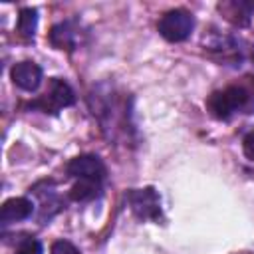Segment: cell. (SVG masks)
I'll list each match as a JSON object with an SVG mask.
<instances>
[{
    "instance_id": "cell-1",
    "label": "cell",
    "mask_w": 254,
    "mask_h": 254,
    "mask_svg": "<svg viewBox=\"0 0 254 254\" xmlns=\"http://www.w3.org/2000/svg\"><path fill=\"white\" fill-rule=\"evenodd\" d=\"M208 109L216 119H230L238 113L254 111V77L226 85L208 97Z\"/></svg>"
},
{
    "instance_id": "cell-2",
    "label": "cell",
    "mask_w": 254,
    "mask_h": 254,
    "mask_svg": "<svg viewBox=\"0 0 254 254\" xmlns=\"http://www.w3.org/2000/svg\"><path fill=\"white\" fill-rule=\"evenodd\" d=\"M73 101H75V93L69 87V83L60 79V77H54V79H50V85H48L46 93L40 95L38 99L30 101V107L56 115L60 109L73 105Z\"/></svg>"
},
{
    "instance_id": "cell-3",
    "label": "cell",
    "mask_w": 254,
    "mask_h": 254,
    "mask_svg": "<svg viewBox=\"0 0 254 254\" xmlns=\"http://www.w3.org/2000/svg\"><path fill=\"white\" fill-rule=\"evenodd\" d=\"M194 28V20H192V14L183 10V8H175V10H169L161 16L159 24H157V30L159 34L167 40V42H183L190 36Z\"/></svg>"
},
{
    "instance_id": "cell-4",
    "label": "cell",
    "mask_w": 254,
    "mask_h": 254,
    "mask_svg": "<svg viewBox=\"0 0 254 254\" xmlns=\"http://www.w3.org/2000/svg\"><path fill=\"white\" fill-rule=\"evenodd\" d=\"M65 173L79 183H91L101 187L105 179V165L97 155H79L67 163Z\"/></svg>"
},
{
    "instance_id": "cell-5",
    "label": "cell",
    "mask_w": 254,
    "mask_h": 254,
    "mask_svg": "<svg viewBox=\"0 0 254 254\" xmlns=\"http://www.w3.org/2000/svg\"><path fill=\"white\" fill-rule=\"evenodd\" d=\"M127 202H129L133 214L141 220H159L161 218V198L153 187L129 190Z\"/></svg>"
},
{
    "instance_id": "cell-6",
    "label": "cell",
    "mask_w": 254,
    "mask_h": 254,
    "mask_svg": "<svg viewBox=\"0 0 254 254\" xmlns=\"http://www.w3.org/2000/svg\"><path fill=\"white\" fill-rule=\"evenodd\" d=\"M204 48L226 64L240 65L244 62V48H240V40L234 36L212 34L210 38H204Z\"/></svg>"
},
{
    "instance_id": "cell-7",
    "label": "cell",
    "mask_w": 254,
    "mask_h": 254,
    "mask_svg": "<svg viewBox=\"0 0 254 254\" xmlns=\"http://www.w3.org/2000/svg\"><path fill=\"white\" fill-rule=\"evenodd\" d=\"M50 44L58 50H75L79 44V26L75 20H64L50 30Z\"/></svg>"
},
{
    "instance_id": "cell-8",
    "label": "cell",
    "mask_w": 254,
    "mask_h": 254,
    "mask_svg": "<svg viewBox=\"0 0 254 254\" xmlns=\"http://www.w3.org/2000/svg\"><path fill=\"white\" fill-rule=\"evenodd\" d=\"M10 77L14 81V85H18L24 91H36L42 83V67L36 62H18L12 71Z\"/></svg>"
},
{
    "instance_id": "cell-9",
    "label": "cell",
    "mask_w": 254,
    "mask_h": 254,
    "mask_svg": "<svg viewBox=\"0 0 254 254\" xmlns=\"http://www.w3.org/2000/svg\"><path fill=\"white\" fill-rule=\"evenodd\" d=\"M32 212H34V202L30 198L16 196L2 204L0 220H2V224H12V222L26 220L28 216H32Z\"/></svg>"
},
{
    "instance_id": "cell-10",
    "label": "cell",
    "mask_w": 254,
    "mask_h": 254,
    "mask_svg": "<svg viewBox=\"0 0 254 254\" xmlns=\"http://www.w3.org/2000/svg\"><path fill=\"white\" fill-rule=\"evenodd\" d=\"M38 28V12L34 8H22L18 14V24L16 30L22 38H34Z\"/></svg>"
},
{
    "instance_id": "cell-11",
    "label": "cell",
    "mask_w": 254,
    "mask_h": 254,
    "mask_svg": "<svg viewBox=\"0 0 254 254\" xmlns=\"http://www.w3.org/2000/svg\"><path fill=\"white\" fill-rule=\"evenodd\" d=\"M99 192H101V187H99V185L75 181V185H73L71 190H69V198H73V200H77V202H85V200L95 198Z\"/></svg>"
},
{
    "instance_id": "cell-12",
    "label": "cell",
    "mask_w": 254,
    "mask_h": 254,
    "mask_svg": "<svg viewBox=\"0 0 254 254\" xmlns=\"http://www.w3.org/2000/svg\"><path fill=\"white\" fill-rule=\"evenodd\" d=\"M16 254H42V244H40V240L28 236V238H24V240L18 242Z\"/></svg>"
},
{
    "instance_id": "cell-13",
    "label": "cell",
    "mask_w": 254,
    "mask_h": 254,
    "mask_svg": "<svg viewBox=\"0 0 254 254\" xmlns=\"http://www.w3.org/2000/svg\"><path fill=\"white\" fill-rule=\"evenodd\" d=\"M52 254H81V252L67 240H56L52 244Z\"/></svg>"
},
{
    "instance_id": "cell-14",
    "label": "cell",
    "mask_w": 254,
    "mask_h": 254,
    "mask_svg": "<svg viewBox=\"0 0 254 254\" xmlns=\"http://www.w3.org/2000/svg\"><path fill=\"white\" fill-rule=\"evenodd\" d=\"M242 149H244V155H246L250 161H254V131H250V133L244 137Z\"/></svg>"
}]
</instances>
